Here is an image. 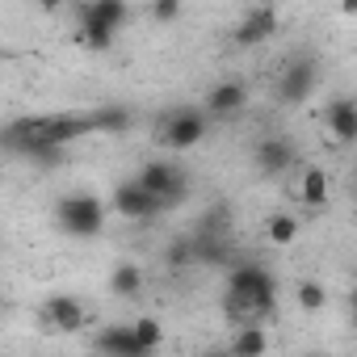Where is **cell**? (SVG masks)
Here are the masks:
<instances>
[{
    "label": "cell",
    "mask_w": 357,
    "mask_h": 357,
    "mask_svg": "<svg viewBox=\"0 0 357 357\" xmlns=\"http://www.w3.org/2000/svg\"><path fill=\"white\" fill-rule=\"evenodd\" d=\"M84 303L80 298H72V294H55L51 303H47V324L55 328V332H63V336H76L80 328H84Z\"/></svg>",
    "instance_id": "obj_10"
},
{
    "label": "cell",
    "mask_w": 357,
    "mask_h": 357,
    "mask_svg": "<svg viewBox=\"0 0 357 357\" xmlns=\"http://www.w3.org/2000/svg\"><path fill=\"white\" fill-rule=\"evenodd\" d=\"M202 139H206V114H198V109H176L160 126V147H168V151H190Z\"/></svg>",
    "instance_id": "obj_4"
},
{
    "label": "cell",
    "mask_w": 357,
    "mask_h": 357,
    "mask_svg": "<svg viewBox=\"0 0 357 357\" xmlns=\"http://www.w3.org/2000/svg\"><path fill=\"white\" fill-rule=\"evenodd\" d=\"M273 303H278V282L265 265H257V261L227 265V315L240 328L273 315Z\"/></svg>",
    "instance_id": "obj_1"
},
{
    "label": "cell",
    "mask_w": 357,
    "mask_h": 357,
    "mask_svg": "<svg viewBox=\"0 0 357 357\" xmlns=\"http://www.w3.org/2000/svg\"><path fill=\"white\" fill-rule=\"evenodd\" d=\"M202 357H236V353H231V349H227V344H219V349H206V353H202Z\"/></svg>",
    "instance_id": "obj_22"
},
{
    "label": "cell",
    "mask_w": 357,
    "mask_h": 357,
    "mask_svg": "<svg viewBox=\"0 0 357 357\" xmlns=\"http://www.w3.org/2000/svg\"><path fill=\"white\" fill-rule=\"evenodd\" d=\"M244 101H248V84L244 80H223L206 93V114L211 118H231V114L244 109Z\"/></svg>",
    "instance_id": "obj_11"
},
{
    "label": "cell",
    "mask_w": 357,
    "mask_h": 357,
    "mask_svg": "<svg viewBox=\"0 0 357 357\" xmlns=\"http://www.w3.org/2000/svg\"><path fill=\"white\" fill-rule=\"evenodd\" d=\"M93 353H101V357H151V353L139 349L130 324H109V328H101V332L93 336Z\"/></svg>",
    "instance_id": "obj_7"
},
{
    "label": "cell",
    "mask_w": 357,
    "mask_h": 357,
    "mask_svg": "<svg viewBox=\"0 0 357 357\" xmlns=\"http://www.w3.org/2000/svg\"><path fill=\"white\" fill-rule=\"evenodd\" d=\"M278 34V9L273 5H257V9H248L244 17H240V26H236V47H261V43H269Z\"/></svg>",
    "instance_id": "obj_6"
},
{
    "label": "cell",
    "mask_w": 357,
    "mask_h": 357,
    "mask_svg": "<svg viewBox=\"0 0 357 357\" xmlns=\"http://www.w3.org/2000/svg\"><path fill=\"white\" fill-rule=\"evenodd\" d=\"M294 298H298V307H303V311H324V307H328V290H324L319 282H311V278H307V282H298Z\"/></svg>",
    "instance_id": "obj_20"
},
{
    "label": "cell",
    "mask_w": 357,
    "mask_h": 357,
    "mask_svg": "<svg viewBox=\"0 0 357 357\" xmlns=\"http://www.w3.org/2000/svg\"><path fill=\"white\" fill-rule=\"evenodd\" d=\"M324 126H328V135L336 139V143H357V101L353 97H336V101H328V109H324Z\"/></svg>",
    "instance_id": "obj_8"
},
{
    "label": "cell",
    "mask_w": 357,
    "mask_h": 357,
    "mask_svg": "<svg viewBox=\"0 0 357 357\" xmlns=\"http://www.w3.org/2000/svg\"><path fill=\"white\" fill-rule=\"evenodd\" d=\"M130 122H135V118H130V109H126V105H114V101H109V105H101V109L93 114V126H97L101 135H126V130H130Z\"/></svg>",
    "instance_id": "obj_16"
},
{
    "label": "cell",
    "mask_w": 357,
    "mask_h": 357,
    "mask_svg": "<svg viewBox=\"0 0 357 357\" xmlns=\"http://www.w3.org/2000/svg\"><path fill=\"white\" fill-rule=\"evenodd\" d=\"M130 328H135V340H139L143 353H155V349L164 344V324H160L155 315H139Z\"/></svg>",
    "instance_id": "obj_19"
},
{
    "label": "cell",
    "mask_w": 357,
    "mask_h": 357,
    "mask_svg": "<svg viewBox=\"0 0 357 357\" xmlns=\"http://www.w3.org/2000/svg\"><path fill=\"white\" fill-rule=\"evenodd\" d=\"M227 349L236 357H269V332L261 324H248V328H236V336L227 340Z\"/></svg>",
    "instance_id": "obj_13"
},
{
    "label": "cell",
    "mask_w": 357,
    "mask_h": 357,
    "mask_svg": "<svg viewBox=\"0 0 357 357\" xmlns=\"http://www.w3.org/2000/svg\"><path fill=\"white\" fill-rule=\"evenodd\" d=\"M349 307H353V332H357V290L349 294Z\"/></svg>",
    "instance_id": "obj_24"
},
{
    "label": "cell",
    "mask_w": 357,
    "mask_h": 357,
    "mask_svg": "<svg viewBox=\"0 0 357 357\" xmlns=\"http://www.w3.org/2000/svg\"><path fill=\"white\" fill-rule=\"evenodd\" d=\"M55 219H59V227H63L72 240H93V236L105 227V202H101L97 194L76 190V194H63V198H59Z\"/></svg>",
    "instance_id": "obj_2"
},
{
    "label": "cell",
    "mask_w": 357,
    "mask_h": 357,
    "mask_svg": "<svg viewBox=\"0 0 357 357\" xmlns=\"http://www.w3.org/2000/svg\"><path fill=\"white\" fill-rule=\"evenodd\" d=\"M97 22H105L109 30H122L130 22V5H122V0H93V5H84Z\"/></svg>",
    "instance_id": "obj_18"
},
{
    "label": "cell",
    "mask_w": 357,
    "mask_h": 357,
    "mask_svg": "<svg viewBox=\"0 0 357 357\" xmlns=\"http://www.w3.org/2000/svg\"><path fill=\"white\" fill-rule=\"evenodd\" d=\"M298 202L311 206V211L328 206V172L324 168H315V164L303 168V176H298Z\"/></svg>",
    "instance_id": "obj_12"
},
{
    "label": "cell",
    "mask_w": 357,
    "mask_h": 357,
    "mask_svg": "<svg viewBox=\"0 0 357 357\" xmlns=\"http://www.w3.org/2000/svg\"><path fill=\"white\" fill-rule=\"evenodd\" d=\"M340 13H344V17H357V0H349V5H340Z\"/></svg>",
    "instance_id": "obj_23"
},
{
    "label": "cell",
    "mask_w": 357,
    "mask_h": 357,
    "mask_svg": "<svg viewBox=\"0 0 357 357\" xmlns=\"http://www.w3.org/2000/svg\"><path fill=\"white\" fill-rule=\"evenodd\" d=\"M109 206L122 215V219H135V223H143V219H155V215H164V202L155 198V194H147L139 181H122L114 194H109Z\"/></svg>",
    "instance_id": "obj_5"
},
{
    "label": "cell",
    "mask_w": 357,
    "mask_h": 357,
    "mask_svg": "<svg viewBox=\"0 0 357 357\" xmlns=\"http://www.w3.org/2000/svg\"><path fill=\"white\" fill-rule=\"evenodd\" d=\"M151 17H155V22H176V17H181V5H176V0H155V5H151Z\"/></svg>",
    "instance_id": "obj_21"
},
{
    "label": "cell",
    "mask_w": 357,
    "mask_h": 357,
    "mask_svg": "<svg viewBox=\"0 0 357 357\" xmlns=\"http://www.w3.org/2000/svg\"><path fill=\"white\" fill-rule=\"evenodd\" d=\"M257 168H261L265 176H282L286 168H294V147H290V139L265 135V139L257 143Z\"/></svg>",
    "instance_id": "obj_9"
},
{
    "label": "cell",
    "mask_w": 357,
    "mask_h": 357,
    "mask_svg": "<svg viewBox=\"0 0 357 357\" xmlns=\"http://www.w3.org/2000/svg\"><path fill=\"white\" fill-rule=\"evenodd\" d=\"M76 17H80V43L89 47V51H109L114 47V38H118V30H109L105 22H97L84 5L76 9Z\"/></svg>",
    "instance_id": "obj_14"
},
{
    "label": "cell",
    "mask_w": 357,
    "mask_h": 357,
    "mask_svg": "<svg viewBox=\"0 0 357 357\" xmlns=\"http://www.w3.org/2000/svg\"><path fill=\"white\" fill-rule=\"evenodd\" d=\"M315 89H319V68H315V59H294V63H286L282 76H278V101H282V105H303V101L315 97Z\"/></svg>",
    "instance_id": "obj_3"
},
{
    "label": "cell",
    "mask_w": 357,
    "mask_h": 357,
    "mask_svg": "<svg viewBox=\"0 0 357 357\" xmlns=\"http://www.w3.org/2000/svg\"><path fill=\"white\" fill-rule=\"evenodd\" d=\"M265 236H269V244H273V248H290V244L298 240V219H294V215H286V211H278V215H269V219H265Z\"/></svg>",
    "instance_id": "obj_17"
},
{
    "label": "cell",
    "mask_w": 357,
    "mask_h": 357,
    "mask_svg": "<svg viewBox=\"0 0 357 357\" xmlns=\"http://www.w3.org/2000/svg\"><path fill=\"white\" fill-rule=\"evenodd\" d=\"M139 290H143V269H139V265L122 261V265L109 269V294H118V298H135Z\"/></svg>",
    "instance_id": "obj_15"
}]
</instances>
